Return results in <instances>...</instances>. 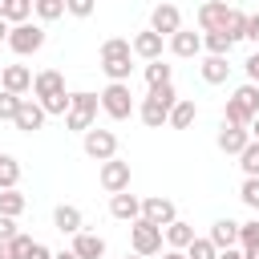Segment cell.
Segmentation results:
<instances>
[{
  "label": "cell",
  "instance_id": "obj_43",
  "mask_svg": "<svg viewBox=\"0 0 259 259\" xmlns=\"http://www.w3.org/2000/svg\"><path fill=\"white\" fill-rule=\"evenodd\" d=\"M24 259H53V251H49L45 243H36V239H32V247L24 251Z\"/></svg>",
  "mask_w": 259,
  "mask_h": 259
},
{
  "label": "cell",
  "instance_id": "obj_2",
  "mask_svg": "<svg viewBox=\"0 0 259 259\" xmlns=\"http://www.w3.org/2000/svg\"><path fill=\"white\" fill-rule=\"evenodd\" d=\"M97 109H101V97H97V93H89V89H73V93H69V113H65V125H69L73 134H85V130H93Z\"/></svg>",
  "mask_w": 259,
  "mask_h": 259
},
{
  "label": "cell",
  "instance_id": "obj_51",
  "mask_svg": "<svg viewBox=\"0 0 259 259\" xmlns=\"http://www.w3.org/2000/svg\"><path fill=\"white\" fill-rule=\"evenodd\" d=\"M125 259H146V255H138V251H130V255H125Z\"/></svg>",
  "mask_w": 259,
  "mask_h": 259
},
{
  "label": "cell",
  "instance_id": "obj_8",
  "mask_svg": "<svg viewBox=\"0 0 259 259\" xmlns=\"http://www.w3.org/2000/svg\"><path fill=\"white\" fill-rule=\"evenodd\" d=\"M97 182H101V190H105V194L130 190V162H121L117 154H113V158H105V162H101V170H97Z\"/></svg>",
  "mask_w": 259,
  "mask_h": 259
},
{
  "label": "cell",
  "instance_id": "obj_6",
  "mask_svg": "<svg viewBox=\"0 0 259 259\" xmlns=\"http://www.w3.org/2000/svg\"><path fill=\"white\" fill-rule=\"evenodd\" d=\"M130 247L138 251V255H146V259H154L166 243H162V227H154L150 219H134L130 223Z\"/></svg>",
  "mask_w": 259,
  "mask_h": 259
},
{
  "label": "cell",
  "instance_id": "obj_30",
  "mask_svg": "<svg viewBox=\"0 0 259 259\" xmlns=\"http://www.w3.org/2000/svg\"><path fill=\"white\" fill-rule=\"evenodd\" d=\"M32 12H36V20H40V24L61 20V16H65V0H32Z\"/></svg>",
  "mask_w": 259,
  "mask_h": 259
},
{
  "label": "cell",
  "instance_id": "obj_16",
  "mask_svg": "<svg viewBox=\"0 0 259 259\" xmlns=\"http://www.w3.org/2000/svg\"><path fill=\"white\" fill-rule=\"evenodd\" d=\"M109 214L121 223H134V219H142V198L130 190H117V194H109Z\"/></svg>",
  "mask_w": 259,
  "mask_h": 259
},
{
  "label": "cell",
  "instance_id": "obj_18",
  "mask_svg": "<svg viewBox=\"0 0 259 259\" xmlns=\"http://www.w3.org/2000/svg\"><path fill=\"white\" fill-rule=\"evenodd\" d=\"M170 109H174V105H166V101H158L154 93H146V97H142V105H138V117H142L150 130H162V125H166V117H170Z\"/></svg>",
  "mask_w": 259,
  "mask_h": 259
},
{
  "label": "cell",
  "instance_id": "obj_28",
  "mask_svg": "<svg viewBox=\"0 0 259 259\" xmlns=\"http://www.w3.org/2000/svg\"><path fill=\"white\" fill-rule=\"evenodd\" d=\"M239 166H243V178H259V142L255 138L239 150Z\"/></svg>",
  "mask_w": 259,
  "mask_h": 259
},
{
  "label": "cell",
  "instance_id": "obj_37",
  "mask_svg": "<svg viewBox=\"0 0 259 259\" xmlns=\"http://www.w3.org/2000/svg\"><path fill=\"white\" fill-rule=\"evenodd\" d=\"M239 198H243V206L259 210V178H243V186H239Z\"/></svg>",
  "mask_w": 259,
  "mask_h": 259
},
{
  "label": "cell",
  "instance_id": "obj_1",
  "mask_svg": "<svg viewBox=\"0 0 259 259\" xmlns=\"http://www.w3.org/2000/svg\"><path fill=\"white\" fill-rule=\"evenodd\" d=\"M130 61H134V49H130L125 36L101 40V73H105L109 81H130V69H134Z\"/></svg>",
  "mask_w": 259,
  "mask_h": 259
},
{
  "label": "cell",
  "instance_id": "obj_46",
  "mask_svg": "<svg viewBox=\"0 0 259 259\" xmlns=\"http://www.w3.org/2000/svg\"><path fill=\"white\" fill-rule=\"evenodd\" d=\"M219 259H243V251H235V247H223V251H219Z\"/></svg>",
  "mask_w": 259,
  "mask_h": 259
},
{
  "label": "cell",
  "instance_id": "obj_23",
  "mask_svg": "<svg viewBox=\"0 0 259 259\" xmlns=\"http://www.w3.org/2000/svg\"><path fill=\"white\" fill-rule=\"evenodd\" d=\"M206 239H210L219 251H223V247H239V223H235V219H214Z\"/></svg>",
  "mask_w": 259,
  "mask_h": 259
},
{
  "label": "cell",
  "instance_id": "obj_39",
  "mask_svg": "<svg viewBox=\"0 0 259 259\" xmlns=\"http://www.w3.org/2000/svg\"><path fill=\"white\" fill-rule=\"evenodd\" d=\"M65 12H69V16H77V20H85V16H93V12H97V0H65Z\"/></svg>",
  "mask_w": 259,
  "mask_h": 259
},
{
  "label": "cell",
  "instance_id": "obj_52",
  "mask_svg": "<svg viewBox=\"0 0 259 259\" xmlns=\"http://www.w3.org/2000/svg\"><path fill=\"white\" fill-rule=\"evenodd\" d=\"M4 4H8V0H0V16H4Z\"/></svg>",
  "mask_w": 259,
  "mask_h": 259
},
{
  "label": "cell",
  "instance_id": "obj_44",
  "mask_svg": "<svg viewBox=\"0 0 259 259\" xmlns=\"http://www.w3.org/2000/svg\"><path fill=\"white\" fill-rule=\"evenodd\" d=\"M12 235H16V219L0 214V239H12Z\"/></svg>",
  "mask_w": 259,
  "mask_h": 259
},
{
  "label": "cell",
  "instance_id": "obj_27",
  "mask_svg": "<svg viewBox=\"0 0 259 259\" xmlns=\"http://www.w3.org/2000/svg\"><path fill=\"white\" fill-rule=\"evenodd\" d=\"M32 247V235L16 231L12 239H0V259H24V251Z\"/></svg>",
  "mask_w": 259,
  "mask_h": 259
},
{
  "label": "cell",
  "instance_id": "obj_26",
  "mask_svg": "<svg viewBox=\"0 0 259 259\" xmlns=\"http://www.w3.org/2000/svg\"><path fill=\"white\" fill-rule=\"evenodd\" d=\"M24 206H28V198H24L16 186L0 190V214H8V219H20V214H24Z\"/></svg>",
  "mask_w": 259,
  "mask_h": 259
},
{
  "label": "cell",
  "instance_id": "obj_19",
  "mask_svg": "<svg viewBox=\"0 0 259 259\" xmlns=\"http://www.w3.org/2000/svg\"><path fill=\"white\" fill-rule=\"evenodd\" d=\"M214 142H219L223 154H235V158H239V150L251 142V134H247V125H231V121H223V130H219Z\"/></svg>",
  "mask_w": 259,
  "mask_h": 259
},
{
  "label": "cell",
  "instance_id": "obj_25",
  "mask_svg": "<svg viewBox=\"0 0 259 259\" xmlns=\"http://www.w3.org/2000/svg\"><path fill=\"white\" fill-rule=\"evenodd\" d=\"M194 239V227L190 223H182V219H174V223H166L162 227V243L166 247H178V251H186V243Z\"/></svg>",
  "mask_w": 259,
  "mask_h": 259
},
{
  "label": "cell",
  "instance_id": "obj_12",
  "mask_svg": "<svg viewBox=\"0 0 259 259\" xmlns=\"http://www.w3.org/2000/svg\"><path fill=\"white\" fill-rule=\"evenodd\" d=\"M130 49H134V57H142V61H158L162 49H166V36L154 32V28H142V32L130 36Z\"/></svg>",
  "mask_w": 259,
  "mask_h": 259
},
{
  "label": "cell",
  "instance_id": "obj_21",
  "mask_svg": "<svg viewBox=\"0 0 259 259\" xmlns=\"http://www.w3.org/2000/svg\"><path fill=\"white\" fill-rule=\"evenodd\" d=\"M73 251H77L81 259H101V255H105V239H101L97 231H85V227H81V231L73 235Z\"/></svg>",
  "mask_w": 259,
  "mask_h": 259
},
{
  "label": "cell",
  "instance_id": "obj_38",
  "mask_svg": "<svg viewBox=\"0 0 259 259\" xmlns=\"http://www.w3.org/2000/svg\"><path fill=\"white\" fill-rule=\"evenodd\" d=\"M16 105H20V93L0 89V121H12V117H16Z\"/></svg>",
  "mask_w": 259,
  "mask_h": 259
},
{
  "label": "cell",
  "instance_id": "obj_5",
  "mask_svg": "<svg viewBox=\"0 0 259 259\" xmlns=\"http://www.w3.org/2000/svg\"><path fill=\"white\" fill-rule=\"evenodd\" d=\"M97 97H101V113L113 117V121H125V117L138 109V105H134V93H130V81H109Z\"/></svg>",
  "mask_w": 259,
  "mask_h": 259
},
{
  "label": "cell",
  "instance_id": "obj_22",
  "mask_svg": "<svg viewBox=\"0 0 259 259\" xmlns=\"http://www.w3.org/2000/svg\"><path fill=\"white\" fill-rule=\"evenodd\" d=\"M198 77H202L206 85H223V81L231 77V61H227V57H214V53H206V61L198 65Z\"/></svg>",
  "mask_w": 259,
  "mask_h": 259
},
{
  "label": "cell",
  "instance_id": "obj_15",
  "mask_svg": "<svg viewBox=\"0 0 259 259\" xmlns=\"http://www.w3.org/2000/svg\"><path fill=\"white\" fill-rule=\"evenodd\" d=\"M0 89H8V93H32V69L28 65H4L0 69Z\"/></svg>",
  "mask_w": 259,
  "mask_h": 259
},
{
  "label": "cell",
  "instance_id": "obj_34",
  "mask_svg": "<svg viewBox=\"0 0 259 259\" xmlns=\"http://www.w3.org/2000/svg\"><path fill=\"white\" fill-rule=\"evenodd\" d=\"M186 259H219V247H214L210 239H202V235H194V239L186 243Z\"/></svg>",
  "mask_w": 259,
  "mask_h": 259
},
{
  "label": "cell",
  "instance_id": "obj_9",
  "mask_svg": "<svg viewBox=\"0 0 259 259\" xmlns=\"http://www.w3.org/2000/svg\"><path fill=\"white\" fill-rule=\"evenodd\" d=\"M45 121H49L45 105H40L36 97H20V105H16V117H12V125H16L20 134H36V130H45Z\"/></svg>",
  "mask_w": 259,
  "mask_h": 259
},
{
  "label": "cell",
  "instance_id": "obj_33",
  "mask_svg": "<svg viewBox=\"0 0 259 259\" xmlns=\"http://www.w3.org/2000/svg\"><path fill=\"white\" fill-rule=\"evenodd\" d=\"M166 81H174V69L158 57V61H146V85H166Z\"/></svg>",
  "mask_w": 259,
  "mask_h": 259
},
{
  "label": "cell",
  "instance_id": "obj_20",
  "mask_svg": "<svg viewBox=\"0 0 259 259\" xmlns=\"http://www.w3.org/2000/svg\"><path fill=\"white\" fill-rule=\"evenodd\" d=\"M53 227H57L61 235H77V231L85 227V214H81L73 202H61V206H53Z\"/></svg>",
  "mask_w": 259,
  "mask_h": 259
},
{
  "label": "cell",
  "instance_id": "obj_3",
  "mask_svg": "<svg viewBox=\"0 0 259 259\" xmlns=\"http://www.w3.org/2000/svg\"><path fill=\"white\" fill-rule=\"evenodd\" d=\"M255 113H259V85L247 81V85H239V89L227 97V105H223V121H231V125H251Z\"/></svg>",
  "mask_w": 259,
  "mask_h": 259
},
{
  "label": "cell",
  "instance_id": "obj_50",
  "mask_svg": "<svg viewBox=\"0 0 259 259\" xmlns=\"http://www.w3.org/2000/svg\"><path fill=\"white\" fill-rule=\"evenodd\" d=\"M8 28H12V24H8L4 16H0V40H8Z\"/></svg>",
  "mask_w": 259,
  "mask_h": 259
},
{
  "label": "cell",
  "instance_id": "obj_47",
  "mask_svg": "<svg viewBox=\"0 0 259 259\" xmlns=\"http://www.w3.org/2000/svg\"><path fill=\"white\" fill-rule=\"evenodd\" d=\"M243 259H259V243H251V247H243Z\"/></svg>",
  "mask_w": 259,
  "mask_h": 259
},
{
  "label": "cell",
  "instance_id": "obj_13",
  "mask_svg": "<svg viewBox=\"0 0 259 259\" xmlns=\"http://www.w3.org/2000/svg\"><path fill=\"white\" fill-rule=\"evenodd\" d=\"M150 28H154V32H162V36L178 32V28H182V12H178V4H170V0L154 4V12H150Z\"/></svg>",
  "mask_w": 259,
  "mask_h": 259
},
{
  "label": "cell",
  "instance_id": "obj_10",
  "mask_svg": "<svg viewBox=\"0 0 259 259\" xmlns=\"http://www.w3.org/2000/svg\"><path fill=\"white\" fill-rule=\"evenodd\" d=\"M227 12H231L227 0H202L198 12H194V20H198L202 32H223V28H227Z\"/></svg>",
  "mask_w": 259,
  "mask_h": 259
},
{
  "label": "cell",
  "instance_id": "obj_24",
  "mask_svg": "<svg viewBox=\"0 0 259 259\" xmlns=\"http://www.w3.org/2000/svg\"><path fill=\"white\" fill-rule=\"evenodd\" d=\"M194 117H198V105H194L190 97H178L174 109H170V117H166V125H170V130H190Z\"/></svg>",
  "mask_w": 259,
  "mask_h": 259
},
{
  "label": "cell",
  "instance_id": "obj_49",
  "mask_svg": "<svg viewBox=\"0 0 259 259\" xmlns=\"http://www.w3.org/2000/svg\"><path fill=\"white\" fill-rule=\"evenodd\" d=\"M53 259H81V255H77V251L69 247V251H53Z\"/></svg>",
  "mask_w": 259,
  "mask_h": 259
},
{
  "label": "cell",
  "instance_id": "obj_14",
  "mask_svg": "<svg viewBox=\"0 0 259 259\" xmlns=\"http://www.w3.org/2000/svg\"><path fill=\"white\" fill-rule=\"evenodd\" d=\"M166 49H170L174 57L190 61V57H198V53H202V36H198L194 28H178V32H170V36H166Z\"/></svg>",
  "mask_w": 259,
  "mask_h": 259
},
{
  "label": "cell",
  "instance_id": "obj_48",
  "mask_svg": "<svg viewBox=\"0 0 259 259\" xmlns=\"http://www.w3.org/2000/svg\"><path fill=\"white\" fill-rule=\"evenodd\" d=\"M247 134H251V138H255V142H259V113H255V117H251V125H247Z\"/></svg>",
  "mask_w": 259,
  "mask_h": 259
},
{
  "label": "cell",
  "instance_id": "obj_4",
  "mask_svg": "<svg viewBox=\"0 0 259 259\" xmlns=\"http://www.w3.org/2000/svg\"><path fill=\"white\" fill-rule=\"evenodd\" d=\"M45 40H49L45 24L20 20V24H12V28H8V40H4V45H8L16 57H32V53H40V49H45Z\"/></svg>",
  "mask_w": 259,
  "mask_h": 259
},
{
  "label": "cell",
  "instance_id": "obj_41",
  "mask_svg": "<svg viewBox=\"0 0 259 259\" xmlns=\"http://www.w3.org/2000/svg\"><path fill=\"white\" fill-rule=\"evenodd\" d=\"M243 73H247V81H255V85H259V49L243 61Z\"/></svg>",
  "mask_w": 259,
  "mask_h": 259
},
{
  "label": "cell",
  "instance_id": "obj_32",
  "mask_svg": "<svg viewBox=\"0 0 259 259\" xmlns=\"http://www.w3.org/2000/svg\"><path fill=\"white\" fill-rule=\"evenodd\" d=\"M231 40H243V32H247V12L239 8V4H231V12H227V28H223Z\"/></svg>",
  "mask_w": 259,
  "mask_h": 259
},
{
  "label": "cell",
  "instance_id": "obj_31",
  "mask_svg": "<svg viewBox=\"0 0 259 259\" xmlns=\"http://www.w3.org/2000/svg\"><path fill=\"white\" fill-rule=\"evenodd\" d=\"M16 182H20V162L0 150V190H8V186H16Z\"/></svg>",
  "mask_w": 259,
  "mask_h": 259
},
{
  "label": "cell",
  "instance_id": "obj_7",
  "mask_svg": "<svg viewBox=\"0 0 259 259\" xmlns=\"http://www.w3.org/2000/svg\"><path fill=\"white\" fill-rule=\"evenodd\" d=\"M81 150H85L93 162H105V158H113V154H117V134H113V130H97V125H93V130H85V134H81Z\"/></svg>",
  "mask_w": 259,
  "mask_h": 259
},
{
  "label": "cell",
  "instance_id": "obj_40",
  "mask_svg": "<svg viewBox=\"0 0 259 259\" xmlns=\"http://www.w3.org/2000/svg\"><path fill=\"white\" fill-rule=\"evenodd\" d=\"M251 243H259V219L239 223V247H251Z\"/></svg>",
  "mask_w": 259,
  "mask_h": 259
},
{
  "label": "cell",
  "instance_id": "obj_45",
  "mask_svg": "<svg viewBox=\"0 0 259 259\" xmlns=\"http://www.w3.org/2000/svg\"><path fill=\"white\" fill-rule=\"evenodd\" d=\"M158 255H162V259H186V251H178V247H162Z\"/></svg>",
  "mask_w": 259,
  "mask_h": 259
},
{
  "label": "cell",
  "instance_id": "obj_35",
  "mask_svg": "<svg viewBox=\"0 0 259 259\" xmlns=\"http://www.w3.org/2000/svg\"><path fill=\"white\" fill-rule=\"evenodd\" d=\"M32 16V0H8L4 4V20L8 24H20V20H28Z\"/></svg>",
  "mask_w": 259,
  "mask_h": 259
},
{
  "label": "cell",
  "instance_id": "obj_42",
  "mask_svg": "<svg viewBox=\"0 0 259 259\" xmlns=\"http://www.w3.org/2000/svg\"><path fill=\"white\" fill-rule=\"evenodd\" d=\"M243 40L259 45V12H255V16H247V32H243Z\"/></svg>",
  "mask_w": 259,
  "mask_h": 259
},
{
  "label": "cell",
  "instance_id": "obj_29",
  "mask_svg": "<svg viewBox=\"0 0 259 259\" xmlns=\"http://www.w3.org/2000/svg\"><path fill=\"white\" fill-rule=\"evenodd\" d=\"M202 49H206V53H214V57H231L235 40H231L227 32H202Z\"/></svg>",
  "mask_w": 259,
  "mask_h": 259
},
{
  "label": "cell",
  "instance_id": "obj_36",
  "mask_svg": "<svg viewBox=\"0 0 259 259\" xmlns=\"http://www.w3.org/2000/svg\"><path fill=\"white\" fill-rule=\"evenodd\" d=\"M40 105H45V113H49V117H65V113H69V89H65V93H53V97H45Z\"/></svg>",
  "mask_w": 259,
  "mask_h": 259
},
{
  "label": "cell",
  "instance_id": "obj_11",
  "mask_svg": "<svg viewBox=\"0 0 259 259\" xmlns=\"http://www.w3.org/2000/svg\"><path fill=\"white\" fill-rule=\"evenodd\" d=\"M142 219H150L154 227H166V223L178 219V206L166 194H150V198H142Z\"/></svg>",
  "mask_w": 259,
  "mask_h": 259
},
{
  "label": "cell",
  "instance_id": "obj_17",
  "mask_svg": "<svg viewBox=\"0 0 259 259\" xmlns=\"http://www.w3.org/2000/svg\"><path fill=\"white\" fill-rule=\"evenodd\" d=\"M53 93H65V73H61V69H40V73L32 77V97L45 101V97H53Z\"/></svg>",
  "mask_w": 259,
  "mask_h": 259
}]
</instances>
